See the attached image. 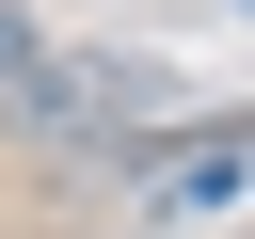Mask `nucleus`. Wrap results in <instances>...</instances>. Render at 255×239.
<instances>
[{"instance_id": "f257e3e1", "label": "nucleus", "mask_w": 255, "mask_h": 239, "mask_svg": "<svg viewBox=\"0 0 255 239\" xmlns=\"http://www.w3.org/2000/svg\"><path fill=\"white\" fill-rule=\"evenodd\" d=\"M239 191H255V143H191V159H159V191H143V207H159V223H191V207H239Z\"/></svg>"}, {"instance_id": "f03ea898", "label": "nucleus", "mask_w": 255, "mask_h": 239, "mask_svg": "<svg viewBox=\"0 0 255 239\" xmlns=\"http://www.w3.org/2000/svg\"><path fill=\"white\" fill-rule=\"evenodd\" d=\"M0 80H32V32H16V16H0Z\"/></svg>"}, {"instance_id": "7ed1b4c3", "label": "nucleus", "mask_w": 255, "mask_h": 239, "mask_svg": "<svg viewBox=\"0 0 255 239\" xmlns=\"http://www.w3.org/2000/svg\"><path fill=\"white\" fill-rule=\"evenodd\" d=\"M239 16H255V0H239Z\"/></svg>"}]
</instances>
